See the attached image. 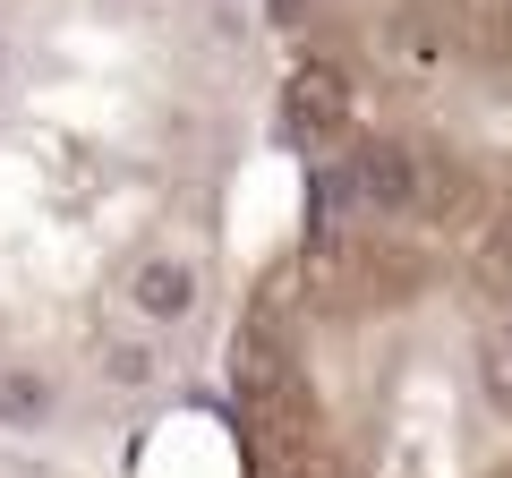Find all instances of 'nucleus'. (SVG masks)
<instances>
[{"mask_svg":"<svg viewBox=\"0 0 512 478\" xmlns=\"http://www.w3.org/2000/svg\"><path fill=\"white\" fill-rule=\"evenodd\" d=\"M274 103L248 0H0V436L146 419L205 359Z\"/></svg>","mask_w":512,"mask_h":478,"instance_id":"1","label":"nucleus"},{"mask_svg":"<svg viewBox=\"0 0 512 478\" xmlns=\"http://www.w3.org/2000/svg\"><path fill=\"white\" fill-rule=\"evenodd\" d=\"M239 478H512V282L325 197L222 333Z\"/></svg>","mask_w":512,"mask_h":478,"instance_id":"2","label":"nucleus"},{"mask_svg":"<svg viewBox=\"0 0 512 478\" xmlns=\"http://www.w3.org/2000/svg\"><path fill=\"white\" fill-rule=\"evenodd\" d=\"M316 197L419 222L512 282V0H256Z\"/></svg>","mask_w":512,"mask_h":478,"instance_id":"3","label":"nucleus"},{"mask_svg":"<svg viewBox=\"0 0 512 478\" xmlns=\"http://www.w3.org/2000/svg\"><path fill=\"white\" fill-rule=\"evenodd\" d=\"M0 478H86V470H69V461L43 453V444H9L0 436Z\"/></svg>","mask_w":512,"mask_h":478,"instance_id":"4","label":"nucleus"}]
</instances>
